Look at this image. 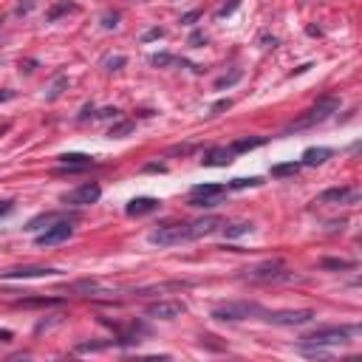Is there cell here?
Segmentation results:
<instances>
[{
	"instance_id": "484cf974",
	"label": "cell",
	"mask_w": 362,
	"mask_h": 362,
	"mask_svg": "<svg viewBox=\"0 0 362 362\" xmlns=\"http://www.w3.org/2000/svg\"><path fill=\"white\" fill-rule=\"evenodd\" d=\"M62 12H74V3H68V0H65V3H60V6H54V9H51V12H49V20H57V17H60Z\"/></svg>"
},
{
	"instance_id": "8d00e7d4",
	"label": "cell",
	"mask_w": 362,
	"mask_h": 362,
	"mask_svg": "<svg viewBox=\"0 0 362 362\" xmlns=\"http://www.w3.org/2000/svg\"><path fill=\"white\" fill-rule=\"evenodd\" d=\"M6 99H14V91H0V102H6Z\"/></svg>"
},
{
	"instance_id": "7402d4cb",
	"label": "cell",
	"mask_w": 362,
	"mask_h": 362,
	"mask_svg": "<svg viewBox=\"0 0 362 362\" xmlns=\"http://www.w3.org/2000/svg\"><path fill=\"white\" fill-rule=\"evenodd\" d=\"M258 184H263L258 176H252V178H232V181H229V187H232V190H244V187H258Z\"/></svg>"
},
{
	"instance_id": "52a82bcc",
	"label": "cell",
	"mask_w": 362,
	"mask_h": 362,
	"mask_svg": "<svg viewBox=\"0 0 362 362\" xmlns=\"http://www.w3.org/2000/svg\"><path fill=\"white\" fill-rule=\"evenodd\" d=\"M71 232H74L71 221H57V224H51V227H45V232H43V235H37V244H40V246H54V244H62V240L71 238Z\"/></svg>"
},
{
	"instance_id": "d6986e66",
	"label": "cell",
	"mask_w": 362,
	"mask_h": 362,
	"mask_svg": "<svg viewBox=\"0 0 362 362\" xmlns=\"http://www.w3.org/2000/svg\"><path fill=\"white\" fill-rule=\"evenodd\" d=\"M263 136H255V139H238V141H235V144H232V150H235V153H244V150H252V148H260V144H263Z\"/></svg>"
},
{
	"instance_id": "7c38bea8",
	"label": "cell",
	"mask_w": 362,
	"mask_h": 362,
	"mask_svg": "<svg viewBox=\"0 0 362 362\" xmlns=\"http://www.w3.org/2000/svg\"><path fill=\"white\" fill-rule=\"evenodd\" d=\"M224 227V218H218V215H204V218H198V221L187 224V229H190V240L196 238H204V235H212L215 229Z\"/></svg>"
},
{
	"instance_id": "277c9868",
	"label": "cell",
	"mask_w": 362,
	"mask_h": 362,
	"mask_svg": "<svg viewBox=\"0 0 362 362\" xmlns=\"http://www.w3.org/2000/svg\"><path fill=\"white\" fill-rule=\"evenodd\" d=\"M246 277L255 283H280V280H292V272L286 269L283 263H263V266H255V269H246Z\"/></svg>"
},
{
	"instance_id": "5bb4252c",
	"label": "cell",
	"mask_w": 362,
	"mask_h": 362,
	"mask_svg": "<svg viewBox=\"0 0 362 362\" xmlns=\"http://www.w3.org/2000/svg\"><path fill=\"white\" fill-rule=\"evenodd\" d=\"M60 161L68 167V173H77V170H85V167H91V156H82V153H65L60 156Z\"/></svg>"
},
{
	"instance_id": "9a60e30c",
	"label": "cell",
	"mask_w": 362,
	"mask_h": 362,
	"mask_svg": "<svg viewBox=\"0 0 362 362\" xmlns=\"http://www.w3.org/2000/svg\"><path fill=\"white\" fill-rule=\"evenodd\" d=\"M156 207H159L156 198H133V201L128 204V215H148V212H153Z\"/></svg>"
},
{
	"instance_id": "44dd1931",
	"label": "cell",
	"mask_w": 362,
	"mask_h": 362,
	"mask_svg": "<svg viewBox=\"0 0 362 362\" xmlns=\"http://www.w3.org/2000/svg\"><path fill=\"white\" fill-rule=\"evenodd\" d=\"M300 164L297 161H288V164H275L272 167V176H297Z\"/></svg>"
},
{
	"instance_id": "4dcf8cb0",
	"label": "cell",
	"mask_w": 362,
	"mask_h": 362,
	"mask_svg": "<svg viewBox=\"0 0 362 362\" xmlns=\"http://www.w3.org/2000/svg\"><path fill=\"white\" fill-rule=\"evenodd\" d=\"M116 20H119V14H105V29H113V26H116Z\"/></svg>"
},
{
	"instance_id": "d590c367",
	"label": "cell",
	"mask_w": 362,
	"mask_h": 362,
	"mask_svg": "<svg viewBox=\"0 0 362 362\" xmlns=\"http://www.w3.org/2000/svg\"><path fill=\"white\" fill-rule=\"evenodd\" d=\"M12 209V201H0V215H6Z\"/></svg>"
},
{
	"instance_id": "f546056e",
	"label": "cell",
	"mask_w": 362,
	"mask_h": 362,
	"mask_svg": "<svg viewBox=\"0 0 362 362\" xmlns=\"http://www.w3.org/2000/svg\"><path fill=\"white\" fill-rule=\"evenodd\" d=\"M150 62H153V65H167V62H173V57H167V54H156Z\"/></svg>"
},
{
	"instance_id": "4fadbf2b",
	"label": "cell",
	"mask_w": 362,
	"mask_h": 362,
	"mask_svg": "<svg viewBox=\"0 0 362 362\" xmlns=\"http://www.w3.org/2000/svg\"><path fill=\"white\" fill-rule=\"evenodd\" d=\"M232 156H235L232 148H212L201 159V164L204 167H227V164H232Z\"/></svg>"
},
{
	"instance_id": "603a6c76",
	"label": "cell",
	"mask_w": 362,
	"mask_h": 362,
	"mask_svg": "<svg viewBox=\"0 0 362 362\" xmlns=\"http://www.w3.org/2000/svg\"><path fill=\"white\" fill-rule=\"evenodd\" d=\"M65 85H68V80H65V77H57V80H54V85H51V88H49V93H45V99H57V96L62 93V88H65Z\"/></svg>"
},
{
	"instance_id": "cb8c5ba5",
	"label": "cell",
	"mask_w": 362,
	"mask_h": 362,
	"mask_svg": "<svg viewBox=\"0 0 362 362\" xmlns=\"http://www.w3.org/2000/svg\"><path fill=\"white\" fill-rule=\"evenodd\" d=\"M240 6V0H229V3H224V6L221 9H218V12H215V17H218V20H224V17H229V14H232L235 12V9H238Z\"/></svg>"
},
{
	"instance_id": "ffe728a7",
	"label": "cell",
	"mask_w": 362,
	"mask_h": 362,
	"mask_svg": "<svg viewBox=\"0 0 362 362\" xmlns=\"http://www.w3.org/2000/svg\"><path fill=\"white\" fill-rule=\"evenodd\" d=\"M320 266H323V269H354V260H334V258H325V260H320Z\"/></svg>"
},
{
	"instance_id": "6da1fadb",
	"label": "cell",
	"mask_w": 362,
	"mask_h": 362,
	"mask_svg": "<svg viewBox=\"0 0 362 362\" xmlns=\"http://www.w3.org/2000/svg\"><path fill=\"white\" fill-rule=\"evenodd\" d=\"M337 108H340V99H334V96H323V99H320V102L311 108V111H308L306 116L300 119V122L288 125L286 130H300V128H311V125H317V122H325V119L331 116Z\"/></svg>"
},
{
	"instance_id": "ac0fdd59",
	"label": "cell",
	"mask_w": 362,
	"mask_h": 362,
	"mask_svg": "<svg viewBox=\"0 0 362 362\" xmlns=\"http://www.w3.org/2000/svg\"><path fill=\"white\" fill-rule=\"evenodd\" d=\"M249 232H252V224L249 221H238V224L224 227V235H227V238H240V235H249Z\"/></svg>"
},
{
	"instance_id": "e0dca14e",
	"label": "cell",
	"mask_w": 362,
	"mask_h": 362,
	"mask_svg": "<svg viewBox=\"0 0 362 362\" xmlns=\"http://www.w3.org/2000/svg\"><path fill=\"white\" fill-rule=\"evenodd\" d=\"M224 190H227L224 184H196L192 187V196H198V198H221Z\"/></svg>"
},
{
	"instance_id": "f1b7e54d",
	"label": "cell",
	"mask_w": 362,
	"mask_h": 362,
	"mask_svg": "<svg viewBox=\"0 0 362 362\" xmlns=\"http://www.w3.org/2000/svg\"><path fill=\"white\" fill-rule=\"evenodd\" d=\"M198 17H201V12H187L184 17H181V23H184V26H192Z\"/></svg>"
},
{
	"instance_id": "d4e9b609",
	"label": "cell",
	"mask_w": 362,
	"mask_h": 362,
	"mask_svg": "<svg viewBox=\"0 0 362 362\" xmlns=\"http://www.w3.org/2000/svg\"><path fill=\"white\" fill-rule=\"evenodd\" d=\"M240 80V71H232L229 77H221V80H215V88L221 91V88H229V85H235V82Z\"/></svg>"
},
{
	"instance_id": "2e32d148",
	"label": "cell",
	"mask_w": 362,
	"mask_h": 362,
	"mask_svg": "<svg viewBox=\"0 0 362 362\" xmlns=\"http://www.w3.org/2000/svg\"><path fill=\"white\" fill-rule=\"evenodd\" d=\"M334 150L331 148H308L303 153V164H323L325 159H331Z\"/></svg>"
},
{
	"instance_id": "ba28073f",
	"label": "cell",
	"mask_w": 362,
	"mask_h": 362,
	"mask_svg": "<svg viewBox=\"0 0 362 362\" xmlns=\"http://www.w3.org/2000/svg\"><path fill=\"white\" fill-rule=\"evenodd\" d=\"M184 311H187V306L178 300H159L148 306V317H156V320H176Z\"/></svg>"
},
{
	"instance_id": "5b68a950",
	"label": "cell",
	"mask_w": 362,
	"mask_h": 362,
	"mask_svg": "<svg viewBox=\"0 0 362 362\" xmlns=\"http://www.w3.org/2000/svg\"><path fill=\"white\" fill-rule=\"evenodd\" d=\"M252 314H263V308L255 306V303H227V306H218L212 311L215 320H229V323H238V320H249Z\"/></svg>"
},
{
	"instance_id": "83f0119b",
	"label": "cell",
	"mask_w": 362,
	"mask_h": 362,
	"mask_svg": "<svg viewBox=\"0 0 362 362\" xmlns=\"http://www.w3.org/2000/svg\"><path fill=\"white\" fill-rule=\"evenodd\" d=\"M125 62H128V60H125V57H113V60H108V62H105V65H108V71H119V68H122Z\"/></svg>"
},
{
	"instance_id": "f35d334b",
	"label": "cell",
	"mask_w": 362,
	"mask_h": 362,
	"mask_svg": "<svg viewBox=\"0 0 362 362\" xmlns=\"http://www.w3.org/2000/svg\"><path fill=\"white\" fill-rule=\"evenodd\" d=\"M6 130H9V125H6V128H0V136H3V133H6Z\"/></svg>"
},
{
	"instance_id": "3957f363",
	"label": "cell",
	"mask_w": 362,
	"mask_h": 362,
	"mask_svg": "<svg viewBox=\"0 0 362 362\" xmlns=\"http://www.w3.org/2000/svg\"><path fill=\"white\" fill-rule=\"evenodd\" d=\"M351 340V328H320V331L303 337V345L323 348V345H345Z\"/></svg>"
},
{
	"instance_id": "30bf717a",
	"label": "cell",
	"mask_w": 362,
	"mask_h": 362,
	"mask_svg": "<svg viewBox=\"0 0 362 362\" xmlns=\"http://www.w3.org/2000/svg\"><path fill=\"white\" fill-rule=\"evenodd\" d=\"M359 201V190H351V187H331L317 196L314 204H356Z\"/></svg>"
},
{
	"instance_id": "1f68e13d",
	"label": "cell",
	"mask_w": 362,
	"mask_h": 362,
	"mask_svg": "<svg viewBox=\"0 0 362 362\" xmlns=\"http://www.w3.org/2000/svg\"><path fill=\"white\" fill-rule=\"evenodd\" d=\"M227 108H232V102H229V99H221V102L212 105V111H227Z\"/></svg>"
},
{
	"instance_id": "8992f818",
	"label": "cell",
	"mask_w": 362,
	"mask_h": 362,
	"mask_svg": "<svg viewBox=\"0 0 362 362\" xmlns=\"http://www.w3.org/2000/svg\"><path fill=\"white\" fill-rule=\"evenodd\" d=\"M99 198H102V190H99V184H82L77 187V190H71L65 196V204H71V207H88V204H96Z\"/></svg>"
},
{
	"instance_id": "e575fe53",
	"label": "cell",
	"mask_w": 362,
	"mask_h": 362,
	"mask_svg": "<svg viewBox=\"0 0 362 362\" xmlns=\"http://www.w3.org/2000/svg\"><path fill=\"white\" fill-rule=\"evenodd\" d=\"M31 6H34L31 0H29V3H20V6H17V14H26V12H31Z\"/></svg>"
},
{
	"instance_id": "7a4b0ae2",
	"label": "cell",
	"mask_w": 362,
	"mask_h": 362,
	"mask_svg": "<svg viewBox=\"0 0 362 362\" xmlns=\"http://www.w3.org/2000/svg\"><path fill=\"white\" fill-rule=\"evenodd\" d=\"M184 240H190L187 224H164V227L150 232V244L156 246H176V244H184Z\"/></svg>"
},
{
	"instance_id": "4316f807",
	"label": "cell",
	"mask_w": 362,
	"mask_h": 362,
	"mask_svg": "<svg viewBox=\"0 0 362 362\" xmlns=\"http://www.w3.org/2000/svg\"><path fill=\"white\" fill-rule=\"evenodd\" d=\"M130 130H133V125L130 122H122V125H116V128H111V136H116V139H122V136H128Z\"/></svg>"
},
{
	"instance_id": "74e56055",
	"label": "cell",
	"mask_w": 362,
	"mask_h": 362,
	"mask_svg": "<svg viewBox=\"0 0 362 362\" xmlns=\"http://www.w3.org/2000/svg\"><path fill=\"white\" fill-rule=\"evenodd\" d=\"M0 340H3V343H9V340H12V331H0Z\"/></svg>"
},
{
	"instance_id": "9c48e42d",
	"label": "cell",
	"mask_w": 362,
	"mask_h": 362,
	"mask_svg": "<svg viewBox=\"0 0 362 362\" xmlns=\"http://www.w3.org/2000/svg\"><path fill=\"white\" fill-rule=\"evenodd\" d=\"M266 320L275 325H303V323H311L314 311L311 308H297V311H275V314H266Z\"/></svg>"
},
{
	"instance_id": "8fae6325",
	"label": "cell",
	"mask_w": 362,
	"mask_h": 362,
	"mask_svg": "<svg viewBox=\"0 0 362 362\" xmlns=\"http://www.w3.org/2000/svg\"><path fill=\"white\" fill-rule=\"evenodd\" d=\"M54 275H60V272L51 269V266H20V269L0 272V277H6V280H26V277H54Z\"/></svg>"
},
{
	"instance_id": "836d02e7",
	"label": "cell",
	"mask_w": 362,
	"mask_h": 362,
	"mask_svg": "<svg viewBox=\"0 0 362 362\" xmlns=\"http://www.w3.org/2000/svg\"><path fill=\"white\" fill-rule=\"evenodd\" d=\"M161 34H164L161 29H153V31H148V34H144V40H156V37H161Z\"/></svg>"
},
{
	"instance_id": "d6a6232c",
	"label": "cell",
	"mask_w": 362,
	"mask_h": 362,
	"mask_svg": "<svg viewBox=\"0 0 362 362\" xmlns=\"http://www.w3.org/2000/svg\"><path fill=\"white\" fill-rule=\"evenodd\" d=\"M201 43H207V37H204V34H198V31H196V34H192V37H190V45H201Z\"/></svg>"
}]
</instances>
